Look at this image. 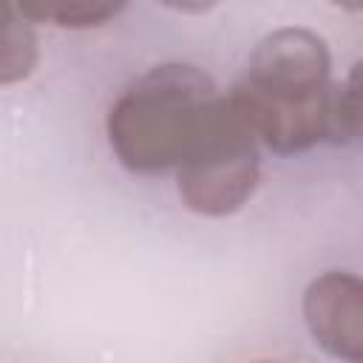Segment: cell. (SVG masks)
Instances as JSON below:
<instances>
[{
    "label": "cell",
    "mask_w": 363,
    "mask_h": 363,
    "mask_svg": "<svg viewBox=\"0 0 363 363\" xmlns=\"http://www.w3.org/2000/svg\"><path fill=\"white\" fill-rule=\"evenodd\" d=\"M258 142L230 94H221L213 125L176 170L179 196L199 216H230L258 184Z\"/></svg>",
    "instance_id": "3"
},
{
    "label": "cell",
    "mask_w": 363,
    "mask_h": 363,
    "mask_svg": "<svg viewBox=\"0 0 363 363\" xmlns=\"http://www.w3.org/2000/svg\"><path fill=\"white\" fill-rule=\"evenodd\" d=\"M218 105L221 91L196 65H156L111 105L105 119L111 150L133 173L179 170L204 139Z\"/></svg>",
    "instance_id": "2"
},
{
    "label": "cell",
    "mask_w": 363,
    "mask_h": 363,
    "mask_svg": "<svg viewBox=\"0 0 363 363\" xmlns=\"http://www.w3.org/2000/svg\"><path fill=\"white\" fill-rule=\"evenodd\" d=\"M40 60L34 23L20 6L0 3V85L26 79Z\"/></svg>",
    "instance_id": "5"
},
{
    "label": "cell",
    "mask_w": 363,
    "mask_h": 363,
    "mask_svg": "<svg viewBox=\"0 0 363 363\" xmlns=\"http://www.w3.org/2000/svg\"><path fill=\"white\" fill-rule=\"evenodd\" d=\"M357 130H360V65H354L343 82L332 85L326 139L335 145L352 142L357 139Z\"/></svg>",
    "instance_id": "6"
},
{
    "label": "cell",
    "mask_w": 363,
    "mask_h": 363,
    "mask_svg": "<svg viewBox=\"0 0 363 363\" xmlns=\"http://www.w3.org/2000/svg\"><path fill=\"white\" fill-rule=\"evenodd\" d=\"M303 320L320 349L363 363V284L352 272H323L303 292Z\"/></svg>",
    "instance_id": "4"
},
{
    "label": "cell",
    "mask_w": 363,
    "mask_h": 363,
    "mask_svg": "<svg viewBox=\"0 0 363 363\" xmlns=\"http://www.w3.org/2000/svg\"><path fill=\"white\" fill-rule=\"evenodd\" d=\"M125 9V3H45V6H20V11L31 20V23H54V26H65V28H91V26H102L108 20H113L119 11Z\"/></svg>",
    "instance_id": "7"
},
{
    "label": "cell",
    "mask_w": 363,
    "mask_h": 363,
    "mask_svg": "<svg viewBox=\"0 0 363 363\" xmlns=\"http://www.w3.org/2000/svg\"><path fill=\"white\" fill-rule=\"evenodd\" d=\"M332 60L312 28L284 26L252 51L241 82L230 91L258 145L289 156L326 139Z\"/></svg>",
    "instance_id": "1"
}]
</instances>
